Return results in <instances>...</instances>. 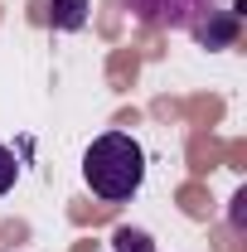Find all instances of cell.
<instances>
[{"mask_svg":"<svg viewBox=\"0 0 247 252\" xmlns=\"http://www.w3.org/2000/svg\"><path fill=\"white\" fill-rule=\"evenodd\" d=\"M83 180H88V189L97 199L126 204L136 189L146 185V151H141V141L126 136V131L97 136L88 146V156H83Z\"/></svg>","mask_w":247,"mask_h":252,"instance_id":"6da1fadb","label":"cell"},{"mask_svg":"<svg viewBox=\"0 0 247 252\" xmlns=\"http://www.w3.org/2000/svg\"><path fill=\"white\" fill-rule=\"evenodd\" d=\"M122 5L151 30H194L209 10H218V0H122Z\"/></svg>","mask_w":247,"mask_h":252,"instance_id":"7a4b0ae2","label":"cell"},{"mask_svg":"<svg viewBox=\"0 0 247 252\" xmlns=\"http://www.w3.org/2000/svg\"><path fill=\"white\" fill-rule=\"evenodd\" d=\"M238 20H243L238 10H223V5H218V10H209V15H204L189 34H194L204 49H228V44L238 39Z\"/></svg>","mask_w":247,"mask_h":252,"instance_id":"3957f363","label":"cell"},{"mask_svg":"<svg viewBox=\"0 0 247 252\" xmlns=\"http://www.w3.org/2000/svg\"><path fill=\"white\" fill-rule=\"evenodd\" d=\"M44 5H49L44 15H49L54 30H83L88 25V10H93L88 0H44Z\"/></svg>","mask_w":247,"mask_h":252,"instance_id":"277c9868","label":"cell"},{"mask_svg":"<svg viewBox=\"0 0 247 252\" xmlns=\"http://www.w3.org/2000/svg\"><path fill=\"white\" fill-rule=\"evenodd\" d=\"M112 252H155V243L146 228H117L112 233Z\"/></svg>","mask_w":247,"mask_h":252,"instance_id":"5b68a950","label":"cell"},{"mask_svg":"<svg viewBox=\"0 0 247 252\" xmlns=\"http://www.w3.org/2000/svg\"><path fill=\"white\" fill-rule=\"evenodd\" d=\"M15 180H20V160H15V151H10V146H0V194H10V189H15Z\"/></svg>","mask_w":247,"mask_h":252,"instance_id":"8992f818","label":"cell"}]
</instances>
